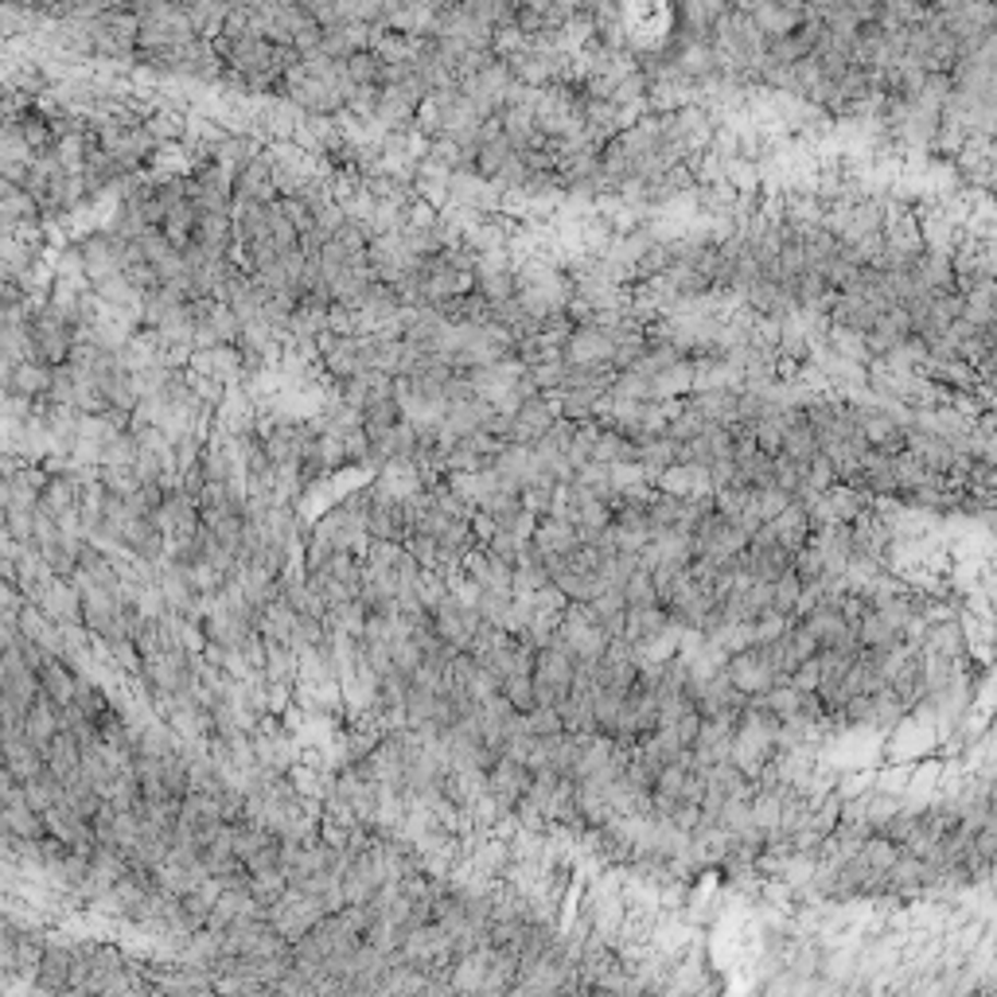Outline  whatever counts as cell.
I'll use <instances>...</instances> for the list:
<instances>
[{
  "mask_svg": "<svg viewBox=\"0 0 997 997\" xmlns=\"http://www.w3.org/2000/svg\"><path fill=\"white\" fill-rule=\"evenodd\" d=\"M717 27V44H721V55L733 59V63H760L764 59V47L768 39L760 36V27L753 24V16L741 9H729L713 20Z\"/></svg>",
  "mask_w": 997,
  "mask_h": 997,
  "instance_id": "obj_1",
  "label": "cell"
},
{
  "mask_svg": "<svg viewBox=\"0 0 997 997\" xmlns=\"http://www.w3.org/2000/svg\"><path fill=\"white\" fill-rule=\"evenodd\" d=\"M429 620H433V632L445 639L448 647H456V651H468L476 639V632H480L483 616L476 612V604H468V600H460L456 592H448L441 604L429 612Z\"/></svg>",
  "mask_w": 997,
  "mask_h": 997,
  "instance_id": "obj_2",
  "label": "cell"
},
{
  "mask_svg": "<svg viewBox=\"0 0 997 997\" xmlns=\"http://www.w3.org/2000/svg\"><path fill=\"white\" fill-rule=\"evenodd\" d=\"M721 671H725V678L733 682L741 694H748V698H753V694H764V689H771L776 682H783L780 671L771 666V659L764 654L760 644H748V647H741V651H733Z\"/></svg>",
  "mask_w": 997,
  "mask_h": 997,
  "instance_id": "obj_3",
  "label": "cell"
},
{
  "mask_svg": "<svg viewBox=\"0 0 997 997\" xmlns=\"http://www.w3.org/2000/svg\"><path fill=\"white\" fill-rule=\"evenodd\" d=\"M0 694H4V698H12V701H20L24 709L32 706V701H36V694H39L36 666L24 659V651H20L16 644L0 651Z\"/></svg>",
  "mask_w": 997,
  "mask_h": 997,
  "instance_id": "obj_4",
  "label": "cell"
},
{
  "mask_svg": "<svg viewBox=\"0 0 997 997\" xmlns=\"http://www.w3.org/2000/svg\"><path fill=\"white\" fill-rule=\"evenodd\" d=\"M853 421H857V433L865 436L869 453H885V456H900L904 453V441H908V429L900 425L897 418L880 413V409H853Z\"/></svg>",
  "mask_w": 997,
  "mask_h": 997,
  "instance_id": "obj_5",
  "label": "cell"
},
{
  "mask_svg": "<svg viewBox=\"0 0 997 997\" xmlns=\"http://www.w3.org/2000/svg\"><path fill=\"white\" fill-rule=\"evenodd\" d=\"M71 974H74V947H59L47 944L39 951V966H36V986L39 989H71Z\"/></svg>",
  "mask_w": 997,
  "mask_h": 997,
  "instance_id": "obj_6",
  "label": "cell"
},
{
  "mask_svg": "<svg viewBox=\"0 0 997 997\" xmlns=\"http://www.w3.org/2000/svg\"><path fill=\"white\" fill-rule=\"evenodd\" d=\"M748 16H753V24L760 27L764 39H780L803 24V9H791V4H780V0H760Z\"/></svg>",
  "mask_w": 997,
  "mask_h": 997,
  "instance_id": "obj_7",
  "label": "cell"
},
{
  "mask_svg": "<svg viewBox=\"0 0 997 997\" xmlns=\"http://www.w3.org/2000/svg\"><path fill=\"white\" fill-rule=\"evenodd\" d=\"M39 694H47V698L55 701V706L63 709L67 701L74 698V686H79V674L67 666L59 654H47L44 662H39Z\"/></svg>",
  "mask_w": 997,
  "mask_h": 997,
  "instance_id": "obj_8",
  "label": "cell"
},
{
  "mask_svg": "<svg viewBox=\"0 0 997 997\" xmlns=\"http://www.w3.org/2000/svg\"><path fill=\"white\" fill-rule=\"evenodd\" d=\"M82 764V744L74 733H67L63 725H59V733L51 736V744L44 748V768L51 771V776H59V780H71L74 771H79Z\"/></svg>",
  "mask_w": 997,
  "mask_h": 997,
  "instance_id": "obj_9",
  "label": "cell"
},
{
  "mask_svg": "<svg viewBox=\"0 0 997 997\" xmlns=\"http://www.w3.org/2000/svg\"><path fill=\"white\" fill-rule=\"evenodd\" d=\"M55 733H59V706H55L47 694H36V701H32L24 713V736L44 753Z\"/></svg>",
  "mask_w": 997,
  "mask_h": 997,
  "instance_id": "obj_10",
  "label": "cell"
},
{
  "mask_svg": "<svg viewBox=\"0 0 997 997\" xmlns=\"http://www.w3.org/2000/svg\"><path fill=\"white\" fill-rule=\"evenodd\" d=\"M0 748H4V768H9L20 783L32 780V776L44 768V753H39L36 744L27 741L24 733L9 736V741H0Z\"/></svg>",
  "mask_w": 997,
  "mask_h": 997,
  "instance_id": "obj_11",
  "label": "cell"
},
{
  "mask_svg": "<svg viewBox=\"0 0 997 997\" xmlns=\"http://www.w3.org/2000/svg\"><path fill=\"white\" fill-rule=\"evenodd\" d=\"M245 889H250V897H254L262 908H273L285 892H289V877H285L281 865H273V869H262V873H245Z\"/></svg>",
  "mask_w": 997,
  "mask_h": 997,
  "instance_id": "obj_12",
  "label": "cell"
},
{
  "mask_svg": "<svg viewBox=\"0 0 997 997\" xmlns=\"http://www.w3.org/2000/svg\"><path fill=\"white\" fill-rule=\"evenodd\" d=\"M20 788H24L27 807L39 810V815H44V810H51L55 803L63 798V780H59V776H51L47 768H39L36 776H32V780H24Z\"/></svg>",
  "mask_w": 997,
  "mask_h": 997,
  "instance_id": "obj_13",
  "label": "cell"
},
{
  "mask_svg": "<svg viewBox=\"0 0 997 997\" xmlns=\"http://www.w3.org/2000/svg\"><path fill=\"white\" fill-rule=\"evenodd\" d=\"M624 600L627 604H659V592H654V580H651V569H639L632 573V577L624 580Z\"/></svg>",
  "mask_w": 997,
  "mask_h": 997,
  "instance_id": "obj_14",
  "label": "cell"
},
{
  "mask_svg": "<svg viewBox=\"0 0 997 997\" xmlns=\"http://www.w3.org/2000/svg\"><path fill=\"white\" fill-rule=\"evenodd\" d=\"M698 4H701V12H706V20H709V24H713V20L721 16V12H729V9H733V0H698Z\"/></svg>",
  "mask_w": 997,
  "mask_h": 997,
  "instance_id": "obj_15",
  "label": "cell"
}]
</instances>
